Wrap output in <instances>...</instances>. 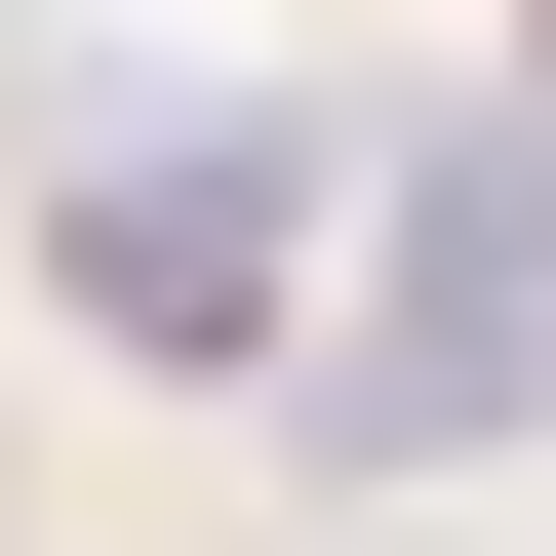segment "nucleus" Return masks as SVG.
Wrapping results in <instances>:
<instances>
[{"mask_svg": "<svg viewBox=\"0 0 556 556\" xmlns=\"http://www.w3.org/2000/svg\"><path fill=\"white\" fill-rule=\"evenodd\" d=\"M556 438V119H397L358 318H318V477H517Z\"/></svg>", "mask_w": 556, "mask_h": 556, "instance_id": "nucleus-1", "label": "nucleus"}, {"mask_svg": "<svg viewBox=\"0 0 556 556\" xmlns=\"http://www.w3.org/2000/svg\"><path fill=\"white\" fill-rule=\"evenodd\" d=\"M40 278H80V358H318V318H358V119L160 80L80 199H40Z\"/></svg>", "mask_w": 556, "mask_h": 556, "instance_id": "nucleus-2", "label": "nucleus"}]
</instances>
